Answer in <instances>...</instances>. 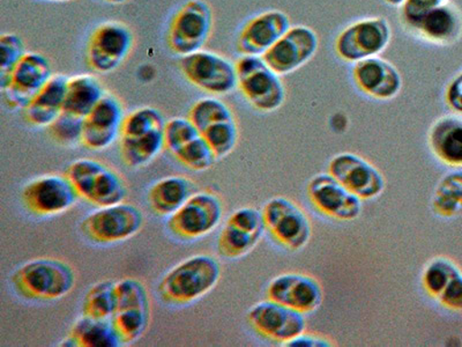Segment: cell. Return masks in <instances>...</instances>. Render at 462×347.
Returning <instances> with one entry per match:
<instances>
[{
    "instance_id": "6da1fadb",
    "label": "cell",
    "mask_w": 462,
    "mask_h": 347,
    "mask_svg": "<svg viewBox=\"0 0 462 347\" xmlns=\"http://www.w3.org/2000/svg\"><path fill=\"white\" fill-rule=\"evenodd\" d=\"M221 278V266L209 255L191 256L161 278L158 293L169 305H188L208 295Z\"/></svg>"
},
{
    "instance_id": "7a4b0ae2",
    "label": "cell",
    "mask_w": 462,
    "mask_h": 347,
    "mask_svg": "<svg viewBox=\"0 0 462 347\" xmlns=\"http://www.w3.org/2000/svg\"><path fill=\"white\" fill-rule=\"evenodd\" d=\"M73 267L57 258H35L20 266L11 276L16 295L31 301H56L76 287Z\"/></svg>"
},
{
    "instance_id": "3957f363",
    "label": "cell",
    "mask_w": 462,
    "mask_h": 347,
    "mask_svg": "<svg viewBox=\"0 0 462 347\" xmlns=\"http://www.w3.org/2000/svg\"><path fill=\"white\" fill-rule=\"evenodd\" d=\"M213 26L212 6L206 0H188L169 19L164 36L168 51L180 58L202 51Z\"/></svg>"
},
{
    "instance_id": "277c9868",
    "label": "cell",
    "mask_w": 462,
    "mask_h": 347,
    "mask_svg": "<svg viewBox=\"0 0 462 347\" xmlns=\"http://www.w3.org/2000/svg\"><path fill=\"white\" fill-rule=\"evenodd\" d=\"M78 196L97 208L119 204L126 200V181L113 167L101 161L79 159L69 164L65 174Z\"/></svg>"
},
{
    "instance_id": "5b68a950",
    "label": "cell",
    "mask_w": 462,
    "mask_h": 347,
    "mask_svg": "<svg viewBox=\"0 0 462 347\" xmlns=\"http://www.w3.org/2000/svg\"><path fill=\"white\" fill-rule=\"evenodd\" d=\"M237 89L259 113H274L286 102L287 90L282 76L262 56H241L235 61Z\"/></svg>"
},
{
    "instance_id": "8992f818",
    "label": "cell",
    "mask_w": 462,
    "mask_h": 347,
    "mask_svg": "<svg viewBox=\"0 0 462 347\" xmlns=\"http://www.w3.org/2000/svg\"><path fill=\"white\" fill-rule=\"evenodd\" d=\"M135 45L134 32L117 20L98 23L85 44V63L94 73L108 74L125 63Z\"/></svg>"
},
{
    "instance_id": "52a82bcc",
    "label": "cell",
    "mask_w": 462,
    "mask_h": 347,
    "mask_svg": "<svg viewBox=\"0 0 462 347\" xmlns=\"http://www.w3.org/2000/svg\"><path fill=\"white\" fill-rule=\"evenodd\" d=\"M143 222L142 210L123 202L93 211L81 221L80 230L89 241L97 245H114L137 235Z\"/></svg>"
},
{
    "instance_id": "ba28073f",
    "label": "cell",
    "mask_w": 462,
    "mask_h": 347,
    "mask_svg": "<svg viewBox=\"0 0 462 347\" xmlns=\"http://www.w3.org/2000/svg\"><path fill=\"white\" fill-rule=\"evenodd\" d=\"M179 68L185 80L213 97L228 95L237 89L236 66L220 53L202 49L180 58Z\"/></svg>"
},
{
    "instance_id": "9c48e42d",
    "label": "cell",
    "mask_w": 462,
    "mask_h": 347,
    "mask_svg": "<svg viewBox=\"0 0 462 347\" xmlns=\"http://www.w3.org/2000/svg\"><path fill=\"white\" fill-rule=\"evenodd\" d=\"M224 202L214 192H195L181 208L168 218L167 227L173 237L196 241L212 233L224 218Z\"/></svg>"
},
{
    "instance_id": "30bf717a",
    "label": "cell",
    "mask_w": 462,
    "mask_h": 347,
    "mask_svg": "<svg viewBox=\"0 0 462 347\" xmlns=\"http://www.w3.org/2000/svg\"><path fill=\"white\" fill-rule=\"evenodd\" d=\"M392 40V27L383 16L358 20L337 36L334 51L346 63L377 57L386 51Z\"/></svg>"
},
{
    "instance_id": "8fae6325",
    "label": "cell",
    "mask_w": 462,
    "mask_h": 347,
    "mask_svg": "<svg viewBox=\"0 0 462 347\" xmlns=\"http://www.w3.org/2000/svg\"><path fill=\"white\" fill-rule=\"evenodd\" d=\"M262 212L266 230L280 246L299 251L310 242V218L294 201L282 196L271 198L263 205Z\"/></svg>"
},
{
    "instance_id": "7c38bea8",
    "label": "cell",
    "mask_w": 462,
    "mask_h": 347,
    "mask_svg": "<svg viewBox=\"0 0 462 347\" xmlns=\"http://www.w3.org/2000/svg\"><path fill=\"white\" fill-rule=\"evenodd\" d=\"M51 61L43 53L27 52L5 84L0 85L8 109L23 110L53 76Z\"/></svg>"
},
{
    "instance_id": "4fadbf2b",
    "label": "cell",
    "mask_w": 462,
    "mask_h": 347,
    "mask_svg": "<svg viewBox=\"0 0 462 347\" xmlns=\"http://www.w3.org/2000/svg\"><path fill=\"white\" fill-rule=\"evenodd\" d=\"M22 198L29 212L39 217H52L68 212L79 196L68 176L49 174L29 182Z\"/></svg>"
},
{
    "instance_id": "5bb4252c",
    "label": "cell",
    "mask_w": 462,
    "mask_h": 347,
    "mask_svg": "<svg viewBox=\"0 0 462 347\" xmlns=\"http://www.w3.org/2000/svg\"><path fill=\"white\" fill-rule=\"evenodd\" d=\"M247 321L260 336L282 345L307 330L305 314L271 299L254 305Z\"/></svg>"
},
{
    "instance_id": "9a60e30c",
    "label": "cell",
    "mask_w": 462,
    "mask_h": 347,
    "mask_svg": "<svg viewBox=\"0 0 462 347\" xmlns=\"http://www.w3.org/2000/svg\"><path fill=\"white\" fill-rule=\"evenodd\" d=\"M308 198L324 216L353 221L361 216L363 201L329 173H320L309 181Z\"/></svg>"
},
{
    "instance_id": "2e32d148",
    "label": "cell",
    "mask_w": 462,
    "mask_h": 347,
    "mask_svg": "<svg viewBox=\"0 0 462 347\" xmlns=\"http://www.w3.org/2000/svg\"><path fill=\"white\" fill-rule=\"evenodd\" d=\"M319 37L312 28L294 26L273 47L262 56L267 65L279 76H288L302 68L315 57Z\"/></svg>"
},
{
    "instance_id": "e0dca14e",
    "label": "cell",
    "mask_w": 462,
    "mask_h": 347,
    "mask_svg": "<svg viewBox=\"0 0 462 347\" xmlns=\"http://www.w3.org/2000/svg\"><path fill=\"white\" fill-rule=\"evenodd\" d=\"M328 173L362 201L374 200L386 187L385 177L374 164L355 153H340L328 164Z\"/></svg>"
},
{
    "instance_id": "ac0fdd59",
    "label": "cell",
    "mask_w": 462,
    "mask_h": 347,
    "mask_svg": "<svg viewBox=\"0 0 462 347\" xmlns=\"http://www.w3.org/2000/svg\"><path fill=\"white\" fill-rule=\"evenodd\" d=\"M125 117L121 98L106 92L102 100L84 119L81 145L90 151L109 148L121 136V127Z\"/></svg>"
},
{
    "instance_id": "d6986e66",
    "label": "cell",
    "mask_w": 462,
    "mask_h": 347,
    "mask_svg": "<svg viewBox=\"0 0 462 347\" xmlns=\"http://www.w3.org/2000/svg\"><path fill=\"white\" fill-rule=\"evenodd\" d=\"M291 27L287 14L280 10L262 12L239 29L235 49L241 56H263Z\"/></svg>"
},
{
    "instance_id": "ffe728a7",
    "label": "cell",
    "mask_w": 462,
    "mask_h": 347,
    "mask_svg": "<svg viewBox=\"0 0 462 347\" xmlns=\"http://www.w3.org/2000/svg\"><path fill=\"white\" fill-rule=\"evenodd\" d=\"M268 299L300 313L311 314L324 303V288L319 280L300 272L276 276L267 286Z\"/></svg>"
},
{
    "instance_id": "44dd1931",
    "label": "cell",
    "mask_w": 462,
    "mask_h": 347,
    "mask_svg": "<svg viewBox=\"0 0 462 347\" xmlns=\"http://www.w3.org/2000/svg\"><path fill=\"white\" fill-rule=\"evenodd\" d=\"M352 77L358 90L374 100H392L402 89V73L391 61L379 56L355 63Z\"/></svg>"
},
{
    "instance_id": "7402d4cb",
    "label": "cell",
    "mask_w": 462,
    "mask_h": 347,
    "mask_svg": "<svg viewBox=\"0 0 462 347\" xmlns=\"http://www.w3.org/2000/svg\"><path fill=\"white\" fill-rule=\"evenodd\" d=\"M408 32L423 42L448 47L462 37V12L456 4L447 2L429 12Z\"/></svg>"
},
{
    "instance_id": "603a6c76",
    "label": "cell",
    "mask_w": 462,
    "mask_h": 347,
    "mask_svg": "<svg viewBox=\"0 0 462 347\" xmlns=\"http://www.w3.org/2000/svg\"><path fill=\"white\" fill-rule=\"evenodd\" d=\"M69 77L55 73L23 110L24 121L34 127H47L64 111Z\"/></svg>"
},
{
    "instance_id": "cb8c5ba5",
    "label": "cell",
    "mask_w": 462,
    "mask_h": 347,
    "mask_svg": "<svg viewBox=\"0 0 462 347\" xmlns=\"http://www.w3.org/2000/svg\"><path fill=\"white\" fill-rule=\"evenodd\" d=\"M428 145L436 159L448 167H462V118L441 116L428 132Z\"/></svg>"
},
{
    "instance_id": "d4e9b609",
    "label": "cell",
    "mask_w": 462,
    "mask_h": 347,
    "mask_svg": "<svg viewBox=\"0 0 462 347\" xmlns=\"http://www.w3.org/2000/svg\"><path fill=\"white\" fill-rule=\"evenodd\" d=\"M196 192V184L188 177L168 176L156 182L148 190V204L152 212L161 217H171Z\"/></svg>"
},
{
    "instance_id": "484cf974",
    "label": "cell",
    "mask_w": 462,
    "mask_h": 347,
    "mask_svg": "<svg viewBox=\"0 0 462 347\" xmlns=\"http://www.w3.org/2000/svg\"><path fill=\"white\" fill-rule=\"evenodd\" d=\"M106 93L103 82L95 74L85 73L69 77L64 111L85 118Z\"/></svg>"
},
{
    "instance_id": "4316f807",
    "label": "cell",
    "mask_w": 462,
    "mask_h": 347,
    "mask_svg": "<svg viewBox=\"0 0 462 347\" xmlns=\"http://www.w3.org/2000/svg\"><path fill=\"white\" fill-rule=\"evenodd\" d=\"M61 346L118 347L123 345L111 320H97L82 315L74 324L71 333L61 342Z\"/></svg>"
},
{
    "instance_id": "83f0119b",
    "label": "cell",
    "mask_w": 462,
    "mask_h": 347,
    "mask_svg": "<svg viewBox=\"0 0 462 347\" xmlns=\"http://www.w3.org/2000/svg\"><path fill=\"white\" fill-rule=\"evenodd\" d=\"M164 148V130L143 137L119 138V153L126 166L142 168L151 164Z\"/></svg>"
},
{
    "instance_id": "f1b7e54d",
    "label": "cell",
    "mask_w": 462,
    "mask_h": 347,
    "mask_svg": "<svg viewBox=\"0 0 462 347\" xmlns=\"http://www.w3.org/2000/svg\"><path fill=\"white\" fill-rule=\"evenodd\" d=\"M432 210L440 218L462 216V172L445 174L432 196Z\"/></svg>"
},
{
    "instance_id": "f546056e",
    "label": "cell",
    "mask_w": 462,
    "mask_h": 347,
    "mask_svg": "<svg viewBox=\"0 0 462 347\" xmlns=\"http://www.w3.org/2000/svg\"><path fill=\"white\" fill-rule=\"evenodd\" d=\"M263 235L251 233L226 222L217 238V253L226 259L245 258L257 247Z\"/></svg>"
},
{
    "instance_id": "4dcf8cb0",
    "label": "cell",
    "mask_w": 462,
    "mask_h": 347,
    "mask_svg": "<svg viewBox=\"0 0 462 347\" xmlns=\"http://www.w3.org/2000/svg\"><path fill=\"white\" fill-rule=\"evenodd\" d=\"M115 285L109 280L94 284L82 301V315L97 320H111L117 312Z\"/></svg>"
},
{
    "instance_id": "1f68e13d",
    "label": "cell",
    "mask_w": 462,
    "mask_h": 347,
    "mask_svg": "<svg viewBox=\"0 0 462 347\" xmlns=\"http://www.w3.org/2000/svg\"><path fill=\"white\" fill-rule=\"evenodd\" d=\"M202 137L212 148L217 159H224L237 146L239 130L236 117L218 119L201 132Z\"/></svg>"
},
{
    "instance_id": "d6a6232c",
    "label": "cell",
    "mask_w": 462,
    "mask_h": 347,
    "mask_svg": "<svg viewBox=\"0 0 462 347\" xmlns=\"http://www.w3.org/2000/svg\"><path fill=\"white\" fill-rule=\"evenodd\" d=\"M461 268L448 258H435L427 263L424 267L422 276H420V283L424 291L429 296L437 300L441 292L447 288L453 277L459 274Z\"/></svg>"
},
{
    "instance_id": "836d02e7",
    "label": "cell",
    "mask_w": 462,
    "mask_h": 347,
    "mask_svg": "<svg viewBox=\"0 0 462 347\" xmlns=\"http://www.w3.org/2000/svg\"><path fill=\"white\" fill-rule=\"evenodd\" d=\"M166 122L158 109L142 107L125 115L119 138L143 137L152 132L163 131Z\"/></svg>"
},
{
    "instance_id": "e575fe53",
    "label": "cell",
    "mask_w": 462,
    "mask_h": 347,
    "mask_svg": "<svg viewBox=\"0 0 462 347\" xmlns=\"http://www.w3.org/2000/svg\"><path fill=\"white\" fill-rule=\"evenodd\" d=\"M151 312L143 309H124L115 313L111 318L116 333L123 344H132L143 336L150 325Z\"/></svg>"
},
{
    "instance_id": "d590c367",
    "label": "cell",
    "mask_w": 462,
    "mask_h": 347,
    "mask_svg": "<svg viewBox=\"0 0 462 347\" xmlns=\"http://www.w3.org/2000/svg\"><path fill=\"white\" fill-rule=\"evenodd\" d=\"M176 160H179L183 166L193 172H205L214 166L217 156L214 155L212 148L209 147L208 142L202 137L192 140L189 144L181 147L180 150L173 153Z\"/></svg>"
},
{
    "instance_id": "8d00e7d4",
    "label": "cell",
    "mask_w": 462,
    "mask_h": 347,
    "mask_svg": "<svg viewBox=\"0 0 462 347\" xmlns=\"http://www.w3.org/2000/svg\"><path fill=\"white\" fill-rule=\"evenodd\" d=\"M231 116H234V111L230 107L220 98L212 97L202 98L195 102L189 111L188 117L201 134L210 124Z\"/></svg>"
},
{
    "instance_id": "74e56055",
    "label": "cell",
    "mask_w": 462,
    "mask_h": 347,
    "mask_svg": "<svg viewBox=\"0 0 462 347\" xmlns=\"http://www.w3.org/2000/svg\"><path fill=\"white\" fill-rule=\"evenodd\" d=\"M117 312L124 309L138 308L151 312V299L146 285L135 278H124L116 283Z\"/></svg>"
},
{
    "instance_id": "f35d334b",
    "label": "cell",
    "mask_w": 462,
    "mask_h": 347,
    "mask_svg": "<svg viewBox=\"0 0 462 347\" xmlns=\"http://www.w3.org/2000/svg\"><path fill=\"white\" fill-rule=\"evenodd\" d=\"M26 53V44L19 35L4 33L0 36V85L5 84L15 66Z\"/></svg>"
},
{
    "instance_id": "ab89813d",
    "label": "cell",
    "mask_w": 462,
    "mask_h": 347,
    "mask_svg": "<svg viewBox=\"0 0 462 347\" xmlns=\"http://www.w3.org/2000/svg\"><path fill=\"white\" fill-rule=\"evenodd\" d=\"M84 119L63 111L55 122L47 127L49 135L61 146L81 144Z\"/></svg>"
},
{
    "instance_id": "60d3db41",
    "label": "cell",
    "mask_w": 462,
    "mask_h": 347,
    "mask_svg": "<svg viewBox=\"0 0 462 347\" xmlns=\"http://www.w3.org/2000/svg\"><path fill=\"white\" fill-rule=\"evenodd\" d=\"M201 136L195 124L189 117H173L164 127V148L173 155Z\"/></svg>"
},
{
    "instance_id": "b9f144b4",
    "label": "cell",
    "mask_w": 462,
    "mask_h": 347,
    "mask_svg": "<svg viewBox=\"0 0 462 347\" xmlns=\"http://www.w3.org/2000/svg\"><path fill=\"white\" fill-rule=\"evenodd\" d=\"M447 2L448 0H406L402 6V12H400L403 26L407 29L414 26L429 12Z\"/></svg>"
},
{
    "instance_id": "7bdbcfd3",
    "label": "cell",
    "mask_w": 462,
    "mask_h": 347,
    "mask_svg": "<svg viewBox=\"0 0 462 347\" xmlns=\"http://www.w3.org/2000/svg\"><path fill=\"white\" fill-rule=\"evenodd\" d=\"M226 222L251 233L263 235V231L266 230L263 212L254 208H242L235 211Z\"/></svg>"
},
{
    "instance_id": "ee69618b",
    "label": "cell",
    "mask_w": 462,
    "mask_h": 347,
    "mask_svg": "<svg viewBox=\"0 0 462 347\" xmlns=\"http://www.w3.org/2000/svg\"><path fill=\"white\" fill-rule=\"evenodd\" d=\"M436 301L448 311L462 312V270L453 277Z\"/></svg>"
},
{
    "instance_id": "f6af8a7d",
    "label": "cell",
    "mask_w": 462,
    "mask_h": 347,
    "mask_svg": "<svg viewBox=\"0 0 462 347\" xmlns=\"http://www.w3.org/2000/svg\"><path fill=\"white\" fill-rule=\"evenodd\" d=\"M445 102L453 113L462 115V71L448 85Z\"/></svg>"
},
{
    "instance_id": "bcb514c9",
    "label": "cell",
    "mask_w": 462,
    "mask_h": 347,
    "mask_svg": "<svg viewBox=\"0 0 462 347\" xmlns=\"http://www.w3.org/2000/svg\"><path fill=\"white\" fill-rule=\"evenodd\" d=\"M334 342L328 337L321 336V334L310 333L304 332L294 340L289 341L283 346L287 347H331L334 346Z\"/></svg>"
},
{
    "instance_id": "7dc6e473",
    "label": "cell",
    "mask_w": 462,
    "mask_h": 347,
    "mask_svg": "<svg viewBox=\"0 0 462 347\" xmlns=\"http://www.w3.org/2000/svg\"><path fill=\"white\" fill-rule=\"evenodd\" d=\"M387 5L393 7H402L406 0H383Z\"/></svg>"
},
{
    "instance_id": "c3c4849f",
    "label": "cell",
    "mask_w": 462,
    "mask_h": 347,
    "mask_svg": "<svg viewBox=\"0 0 462 347\" xmlns=\"http://www.w3.org/2000/svg\"><path fill=\"white\" fill-rule=\"evenodd\" d=\"M102 2L111 4V5H123V4H126L130 0H102Z\"/></svg>"
},
{
    "instance_id": "681fc988",
    "label": "cell",
    "mask_w": 462,
    "mask_h": 347,
    "mask_svg": "<svg viewBox=\"0 0 462 347\" xmlns=\"http://www.w3.org/2000/svg\"><path fill=\"white\" fill-rule=\"evenodd\" d=\"M43 2H49V3H69V2H73V0H43Z\"/></svg>"
}]
</instances>
